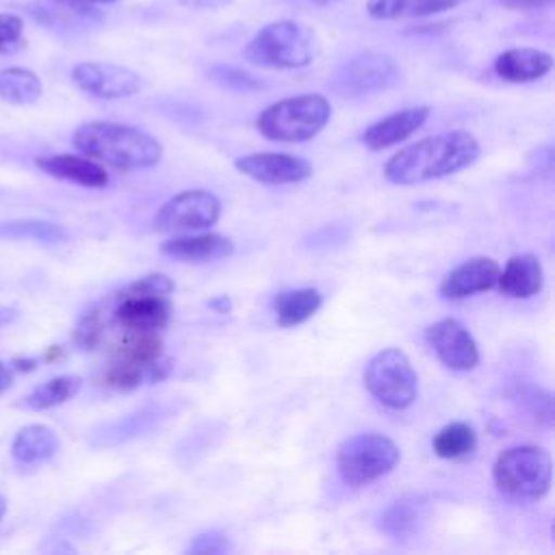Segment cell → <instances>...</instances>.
<instances>
[{"label": "cell", "instance_id": "cell-12", "mask_svg": "<svg viewBox=\"0 0 555 555\" xmlns=\"http://www.w3.org/2000/svg\"><path fill=\"white\" fill-rule=\"evenodd\" d=\"M115 321L126 332H163L171 321V306L165 295L124 288L113 308Z\"/></svg>", "mask_w": 555, "mask_h": 555}, {"label": "cell", "instance_id": "cell-35", "mask_svg": "<svg viewBox=\"0 0 555 555\" xmlns=\"http://www.w3.org/2000/svg\"><path fill=\"white\" fill-rule=\"evenodd\" d=\"M405 0H366V11L369 15L377 20H395L403 15Z\"/></svg>", "mask_w": 555, "mask_h": 555}, {"label": "cell", "instance_id": "cell-28", "mask_svg": "<svg viewBox=\"0 0 555 555\" xmlns=\"http://www.w3.org/2000/svg\"><path fill=\"white\" fill-rule=\"evenodd\" d=\"M104 382L119 390H132V388H139L143 382H147V369L119 358H111L104 371Z\"/></svg>", "mask_w": 555, "mask_h": 555}, {"label": "cell", "instance_id": "cell-19", "mask_svg": "<svg viewBox=\"0 0 555 555\" xmlns=\"http://www.w3.org/2000/svg\"><path fill=\"white\" fill-rule=\"evenodd\" d=\"M544 286V269L533 254H514L499 271L496 288L512 299H529Z\"/></svg>", "mask_w": 555, "mask_h": 555}, {"label": "cell", "instance_id": "cell-5", "mask_svg": "<svg viewBox=\"0 0 555 555\" xmlns=\"http://www.w3.org/2000/svg\"><path fill=\"white\" fill-rule=\"evenodd\" d=\"M243 54L258 67L299 69L314 56V35L295 20H275L247 41Z\"/></svg>", "mask_w": 555, "mask_h": 555}, {"label": "cell", "instance_id": "cell-34", "mask_svg": "<svg viewBox=\"0 0 555 555\" xmlns=\"http://www.w3.org/2000/svg\"><path fill=\"white\" fill-rule=\"evenodd\" d=\"M134 291L152 293V295H169L173 291V282L165 273H147L130 284Z\"/></svg>", "mask_w": 555, "mask_h": 555}, {"label": "cell", "instance_id": "cell-32", "mask_svg": "<svg viewBox=\"0 0 555 555\" xmlns=\"http://www.w3.org/2000/svg\"><path fill=\"white\" fill-rule=\"evenodd\" d=\"M189 553L193 555H215V553H228L232 551V542L228 540V535L219 533V531H208V533H199L193 538V542L186 546Z\"/></svg>", "mask_w": 555, "mask_h": 555}, {"label": "cell", "instance_id": "cell-13", "mask_svg": "<svg viewBox=\"0 0 555 555\" xmlns=\"http://www.w3.org/2000/svg\"><path fill=\"white\" fill-rule=\"evenodd\" d=\"M238 173L262 184H295L312 176V165L286 152H254L234 160Z\"/></svg>", "mask_w": 555, "mask_h": 555}, {"label": "cell", "instance_id": "cell-25", "mask_svg": "<svg viewBox=\"0 0 555 555\" xmlns=\"http://www.w3.org/2000/svg\"><path fill=\"white\" fill-rule=\"evenodd\" d=\"M41 95L39 78L24 67L0 69V98L9 104H33Z\"/></svg>", "mask_w": 555, "mask_h": 555}, {"label": "cell", "instance_id": "cell-14", "mask_svg": "<svg viewBox=\"0 0 555 555\" xmlns=\"http://www.w3.org/2000/svg\"><path fill=\"white\" fill-rule=\"evenodd\" d=\"M499 271L501 267L496 264V260L488 258V256H475L464 260L462 264L453 267L440 282L438 293L442 299L449 301H457V299H466L475 293H483L496 286L499 280Z\"/></svg>", "mask_w": 555, "mask_h": 555}, {"label": "cell", "instance_id": "cell-20", "mask_svg": "<svg viewBox=\"0 0 555 555\" xmlns=\"http://www.w3.org/2000/svg\"><path fill=\"white\" fill-rule=\"evenodd\" d=\"M323 304V297L317 288H288L280 291L271 299V310L280 327H295L308 321Z\"/></svg>", "mask_w": 555, "mask_h": 555}, {"label": "cell", "instance_id": "cell-31", "mask_svg": "<svg viewBox=\"0 0 555 555\" xmlns=\"http://www.w3.org/2000/svg\"><path fill=\"white\" fill-rule=\"evenodd\" d=\"M24 22L15 13H0V54H13L24 46Z\"/></svg>", "mask_w": 555, "mask_h": 555}, {"label": "cell", "instance_id": "cell-24", "mask_svg": "<svg viewBox=\"0 0 555 555\" xmlns=\"http://www.w3.org/2000/svg\"><path fill=\"white\" fill-rule=\"evenodd\" d=\"M163 356L160 332H126L124 340L115 347L111 358H119L147 369Z\"/></svg>", "mask_w": 555, "mask_h": 555}, {"label": "cell", "instance_id": "cell-7", "mask_svg": "<svg viewBox=\"0 0 555 555\" xmlns=\"http://www.w3.org/2000/svg\"><path fill=\"white\" fill-rule=\"evenodd\" d=\"M362 379L371 397L388 410H405L416 401V371L410 358L397 347L377 351L369 360Z\"/></svg>", "mask_w": 555, "mask_h": 555}, {"label": "cell", "instance_id": "cell-37", "mask_svg": "<svg viewBox=\"0 0 555 555\" xmlns=\"http://www.w3.org/2000/svg\"><path fill=\"white\" fill-rule=\"evenodd\" d=\"M512 11H542L553 4V0H499Z\"/></svg>", "mask_w": 555, "mask_h": 555}, {"label": "cell", "instance_id": "cell-36", "mask_svg": "<svg viewBox=\"0 0 555 555\" xmlns=\"http://www.w3.org/2000/svg\"><path fill=\"white\" fill-rule=\"evenodd\" d=\"M173 369V360L171 358H165L160 356L152 366H150V373H147V382L150 384H156V382H163Z\"/></svg>", "mask_w": 555, "mask_h": 555}, {"label": "cell", "instance_id": "cell-11", "mask_svg": "<svg viewBox=\"0 0 555 555\" xmlns=\"http://www.w3.org/2000/svg\"><path fill=\"white\" fill-rule=\"evenodd\" d=\"M72 80L89 95L102 98V100H119L134 95L143 89V78L115 63H98V61H85L74 65Z\"/></svg>", "mask_w": 555, "mask_h": 555}, {"label": "cell", "instance_id": "cell-27", "mask_svg": "<svg viewBox=\"0 0 555 555\" xmlns=\"http://www.w3.org/2000/svg\"><path fill=\"white\" fill-rule=\"evenodd\" d=\"M0 236L9 238H33L39 243H61L67 238V232L50 221H37V219H20L0 223Z\"/></svg>", "mask_w": 555, "mask_h": 555}, {"label": "cell", "instance_id": "cell-26", "mask_svg": "<svg viewBox=\"0 0 555 555\" xmlns=\"http://www.w3.org/2000/svg\"><path fill=\"white\" fill-rule=\"evenodd\" d=\"M423 518V503L416 496L395 501L382 516V529L392 538H405L418 529Z\"/></svg>", "mask_w": 555, "mask_h": 555}, {"label": "cell", "instance_id": "cell-42", "mask_svg": "<svg viewBox=\"0 0 555 555\" xmlns=\"http://www.w3.org/2000/svg\"><path fill=\"white\" fill-rule=\"evenodd\" d=\"M72 4H104V2H115V0H63Z\"/></svg>", "mask_w": 555, "mask_h": 555}, {"label": "cell", "instance_id": "cell-21", "mask_svg": "<svg viewBox=\"0 0 555 555\" xmlns=\"http://www.w3.org/2000/svg\"><path fill=\"white\" fill-rule=\"evenodd\" d=\"M61 442L54 429L46 425L22 427L11 444V453L20 464H41L56 455Z\"/></svg>", "mask_w": 555, "mask_h": 555}, {"label": "cell", "instance_id": "cell-15", "mask_svg": "<svg viewBox=\"0 0 555 555\" xmlns=\"http://www.w3.org/2000/svg\"><path fill=\"white\" fill-rule=\"evenodd\" d=\"M431 108L429 106H408L401 111H395L382 119H377L375 124H371L360 141L369 147V150H386L390 145H397L401 141H405L408 137H412L429 117Z\"/></svg>", "mask_w": 555, "mask_h": 555}, {"label": "cell", "instance_id": "cell-2", "mask_svg": "<svg viewBox=\"0 0 555 555\" xmlns=\"http://www.w3.org/2000/svg\"><path fill=\"white\" fill-rule=\"evenodd\" d=\"M72 143L85 156L115 169H145L163 158L160 141L128 124L87 121L74 130Z\"/></svg>", "mask_w": 555, "mask_h": 555}, {"label": "cell", "instance_id": "cell-10", "mask_svg": "<svg viewBox=\"0 0 555 555\" xmlns=\"http://www.w3.org/2000/svg\"><path fill=\"white\" fill-rule=\"evenodd\" d=\"M425 340L449 371L464 373L479 364V347L473 334L457 319H440L425 330Z\"/></svg>", "mask_w": 555, "mask_h": 555}, {"label": "cell", "instance_id": "cell-41", "mask_svg": "<svg viewBox=\"0 0 555 555\" xmlns=\"http://www.w3.org/2000/svg\"><path fill=\"white\" fill-rule=\"evenodd\" d=\"M15 317H17V310H13V308H2V306H0V325L13 321Z\"/></svg>", "mask_w": 555, "mask_h": 555}, {"label": "cell", "instance_id": "cell-29", "mask_svg": "<svg viewBox=\"0 0 555 555\" xmlns=\"http://www.w3.org/2000/svg\"><path fill=\"white\" fill-rule=\"evenodd\" d=\"M208 76L219 87L232 89V91H258L264 87V82L260 78H256L247 69L234 67V65H215L208 69Z\"/></svg>", "mask_w": 555, "mask_h": 555}, {"label": "cell", "instance_id": "cell-4", "mask_svg": "<svg viewBox=\"0 0 555 555\" xmlns=\"http://www.w3.org/2000/svg\"><path fill=\"white\" fill-rule=\"evenodd\" d=\"M553 479V462L538 444H514L501 451L492 466V481L501 494L514 501L542 499Z\"/></svg>", "mask_w": 555, "mask_h": 555}, {"label": "cell", "instance_id": "cell-30", "mask_svg": "<svg viewBox=\"0 0 555 555\" xmlns=\"http://www.w3.org/2000/svg\"><path fill=\"white\" fill-rule=\"evenodd\" d=\"M104 338V319L98 308L89 310L76 325L74 332V343L80 349H95Z\"/></svg>", "mask_w": 555, "mask_h": 555}, {"label": "cell", "instance_id": "cell-38", "mask_svg": "<svg viewBox=\"0 0 555 555\" xmlns=\"http://www.w3.org/2000/svg\"><path fill=\"white\" fill-rule=\"evenodd\" d=\"M180 4L191 9H223L232 4V0H180Z\"/></svg>", "mask_w": 555, "mask_h": 555}, {"label": "cell", "instance_id": "cell-43", "mask_svg": "<svg viewBox=\"0 0 555 555\" xmlns=\"http://www.w3.org/2000/svg\"><path fill=\"white\" fill-rule=\"evenodd\" d=\"M310 2H314V4H319V7H327V4H334V2H338V0H310Z\"/></svg>", "mask_w": 555, "mask_h": 555}, {"label": "cell", "instance_id": "cell-3", "mask_svg": "<svg viewBox=\"0 0 555 555\" xmlns=\"http://www.w3.org/2000/svg\"><path fill=\"white\" fill-rule=\"evenodd\" d=\"M332 106L321 93H301L269 104L256 117L262 137L278 143H304L317 137L330 121Z\"/></svg>", "mask_w": 555, "mask_h": 555}, {"label": "cell", "instance_id": "cell-33", "mask_svg": "<svg viewBox=\"0 0 555 555\" xmlns=\"http://www.w3.org/2000/svg\"><path fill=\"white\" fill-rule=\"evenodd\" d=\"M457 2L460 0H405L403 13L410 17H427L453 9Z\"/></svg>", "mask_w": 555, "mask_h": 555}, {"label": "cell", "instance_id": "cell-18", "mask_svg": "<svg viewBox=\"0 0 555 555\" xmlns=\"http://www.w3.org/2000/svg\"><path fill=\"white\" fill-rule=\"evenodd\" d=\"M553 67V56L538 48H509L494 59V74L505 82H533L546 76Z\"/></svg>", "mask_w": 555, "mask_h": 555}, {"label": "cell", "instance_id": "cell-44", "mask_svg": "<svg viewBox=\"0 0 555 555\" xmlns=\"http://www.w3.org/2000/svg\"><path fill=\"white\" fill-rule=\"evenodd\" d=\"M4 509H7V499L0 494V518L4 516Z\"/></svg>", "mask_w": 555, "mask_h": 555}, {"label": "cell", "instance_id": "cell-17", "mask_svg": "<svg viewBox=\"0 0 555 555\" xmlns=\"http://www.w3.org/2000/svg\"><path fill=\"white\" fill-rule=\"evenodd\" d=\"M35 163L48 176L59 178V180H67V182H74V184H80V186L102 189V186L108 184L106 169L89 156L48 154V156H39Z\"/></svg>", "mask_w": 555, "mask_h": 555}, {"label": "cell", "instance_id": "cell-22", "mask_svg": "<svg viewBox=\"0 0 555 555\" xmlns=\"http://www.w3.org/2000/svg\"><path fill=\"white\" fill-rule=\"evenodd\" d=\"M431 449L442 460H457L470 455L477 449V431L466 421H453L434 434Z\"/></svg>", "mask_w": 555, "mask_h": 555}, {"label": "cell", "instance_id": "cell-23", "mask_svg": "<svg viewBox=\"0 0 555 555\" xmlns=\"http://www.w3.org/2000/svg\"><path fill=\"white\" fill-rule=\"evenodd\" d=\"M82 388V377L74 375V373H65V375H56L39 386H35L26 397H24V405L30 410H48L54 405H61L65 401H69L72 397H76Z\"/></svg>", "mask_w": 555, "mask_h": 555}, {"label": "cell", "instance_id": "cell-40", "mask_svg": "<svg viewBox=\"0 0 555 555\" xmlns=\"http://www.w3.org/2000/svg\"><path fill=\"white\" fill-rule=\"evenodd\" d=\"M13 384V369L0 360V392H4Z\"/></svg>", "mask_w": 555, "mask_h": 555}, {"label": "cell", "instance_id": "cell-6", "mask_svg": "<svg viewBox=\"0 0 555 555\" xmlns=\"http://www.w3.org/2000/svg\"><path fill=\"white\" fill-rule=\"evenodd\" d=\"M399 447L392 438L379 431H364L347 438L336 451L340 479L351 488L369 486L388 475L399 462Z\"/></svg>", "mask_w": 555, "mask_h": 555}, {"label": "cell", "instance_id": "cell-9", "mask_svg": "<svg viewBox=\"0 0 555 555\" xmlns=\"http://www.w3.org/2000/svg\"><path fill=\"white\" fill-rule=\"evenodd\" d=\"M221 217V202L204 189H186L169 197L154 215L152 228L158 232H191L215 225Z\"/></svg>", "mask_w": 555, "mask_h": 555}, {"label": "cell", "instance_id": "cell-39", "mask_svg": "<svg viewBox=\"0 0 555 555\" xmlns=\"http://www.w3.org/2000/svg\"><path fill=\"white\" fill-rule=\"evenodd\" d=\"M208 308H210V310H215V312H219V314H225V312H230V310H232V299H230L228 295L212 297V299L208 301Z\"/></svg>", "mask_w": 555, "mask_h": 555}, {"label": "cell", "instance_id": "cell-16", "mask_svg": "<svg viewBox=\"0 0 555 555\" xmlns=\"http://www.w3.org/2000/svg\"><path fill=\"white\" fill-rule=\"evenodd\" d=\"M160 254L182 262H212L234 254V241L225 234H178L160 245Z\"/></svg>", "mask_w": 555, "mask_h": 555}, {"label": "cell", "instance_id": "cell-8", "mask_svg": "<svg viewBox=\"0 0 555 555\" xmlns=\"http://www.w3.org/2000/svg\"><path fill=\"white\" fill-rule=\"evenodd\" d=\"M401 72L392 56L384 52H358L343 61L330 78L332 91L343 98H362L392 87Z\"/></svg>", "mask_w": 555, "mask_h": 555}, {"label": "cell", "instance_id": "cell-1", "mask_svg": "<svg viewBox=\"0 0 555 555\" xmlns=\"http://www.w3.org/2000/svg\"><path fill=\"white\" fill-rule=\"evenodd\" d=\"M479 156L477 139L466 130H447L425 137L395 152L384 165V178L399 186L453 176Z\"/></svg>", "mask_w": 555, "mask_h": 555}]
</instances>
